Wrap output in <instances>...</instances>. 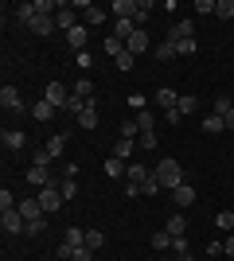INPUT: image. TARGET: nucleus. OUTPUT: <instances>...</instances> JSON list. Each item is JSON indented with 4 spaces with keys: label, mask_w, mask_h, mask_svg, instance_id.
<instances>
[{
    "label": "nucleus",
    "mask_w": 234,
    "mask_h": 261,
    "mask_svg": "<svg viewBox=\"0 0 234 261\" xmlns=\"http://www.w3.org/2000/svg\"><path fill=\"white\" fill-rule=\"evenodd\" d=\"M148 12H152V0H141V4H137V16H133V23H137V28H141V23L148 20Z\"/></svg>",
    "instance_id": "nucleus-38"
},
{
    "label": "nucleus",
    "mask_w": 234,
    "mask_h": 261,
    "mask_svg": "<svg viewBox=\"0 0 234 261\" xmlns=\"http://www.w3.org/2000/svg\"><path fill=\"white\" fill-rule=\"evenodd\" d=\"M179 121H184L179 109H164V125H179Z\"/></svg>",
    "instance_id": "nucleus-51"
},
{
    "label": "nucleus",
    "mask_w": 234,
    "mask_h": 261,
    "mask_svg": "<svg viewBox=\"0 0 234 261\" xmlns=\"http://www.w3.org/2000/svg\"><path fill=\"white\" fill-rule=\"evenodd\" d=\"M152 250H172V234L168 230H156L152 234Z\"/></svg>",
    "instance_id": "nucleus-34"
},
{
    "label": "nucleus",
    "mask_w": 234,
    "mask_h": 261,
    "mask_svg": "<svg viewBox=\"0 0 234 261\" xmlns=\"http://www.w3.org/2000/svg\"><path fill=\"white\" fill-rule=\"evenodd\" d=\"M176 109H179V113H184V117H188V113H195V98H188V94H184Z\"/></svg>",
    "instance_id": "nucleus-49"
},
{
    "label": "nucleus",
    "mask_w": 234,
    "mask_h": 261,
    "mask_svg": "<svg viewBox=\"0 0 234 261\" xmlns=\"http://www.w3.org/2000/svg\"><path fill=\"white\" fill-rule=\"evenodd\" d=\"M203 133H207V137H219V133H226V121L219 117V113H207V117H203Z\"/></svg>",
    "instance_id": "nucleus-17"
},
{
    "label": "nucleus",
    "mask_w": 234,
    "mask_h": 261,
    "mask_svg": "<svg viewBox=\"0 0 234 261\" xmlns=\"http://www.w3.org/2000/svg\"><path fill=\"white\" fill-rule=\"evenodd\" d=\"M219 0H195V16H211Z\"/></svg>",
    "instance_id": "nucleus-43"
},
{
    "label": "nucleus",
    "mask_w": 234,
    "mask_h": 261,
    "mask_svg": "<svg viewBox=\"0 0 234 261\" xmlns=\"http://www.w3.org/2000/svg\"><path fill=\"white\" fill-rule=\"evenodd\" d=\"M63 203H67V199H63V191H59L55 184H51V187H43V191H39V207H43V215H55V211L63 207Z\"/></svg>",
    "instance_id": "nucleus-2"
},
{
    "label": "nucleus",
    "mask_w": 234,
    "mask_h": 261,
    "mask_svg": "<svg viewBox=\"0 0 234 261\" xmlns=\"http://www.w3.org/2000/svg\"><path fill=\"white\" fill-rule=\"evenodd\" d=\"M78 23H82V20H78V8H74V4H63V8L55 12V28H63V32H74Z\"/></svg>",
    "instance_id": "nucleus-3"
},
{
    "label": "nucleus",
    "mask_w": 234,
    "mask_h": 261,
    "mask_svg": "<svg viewBox=\"0 0 234 261\" xmlns=\"http://www.w3.org/2000/svg\"><path fill=\"white\" fill-rule=\"evenodd\" d=\"M28 184L32 187H39V191H43V187H51V168H28Z\"/></svg>",
    "instance_id": "nucleus-11"
},
{
    "label": "nucleus",
    "mask_w": 234,
    "mask_h": 261,
    "mask_svg": "<svg viewBox=\"0 0 234 261\" xmlns=\"http://www.w3.org/2000/svg\"><path fill=\"white\" fill-rule=\"evenodd\" d=\"M125 179H129V184H137V187H145L148 179H152V168H145V164H137V160H129V172H125Z\"/></svg>",
    "instance_id": "nucleus-7"
},
{
    "label": "nucleus",
    "mask_w": 234,
    "mask_h": 261,
    "mask_svg": "<svg viewBox=\"0 0 234 261\" xmlns=\"http://www.w3.org/2000/svg\"><path fill=\"white\" fill-rule=\"evenodd\" d=\"M101 51H106V55H113V59H117V55H125V39H117V35H110V39L101 43Z\"/></svg>",
    "instance_id": "nucleus-31"
},
{
    "label": "nucleus",
    "mask_w": 234,
    "mask_h": 261,
    "mask_svg": "<svg viewBox=\"0 0 234 261\" xmlns=\"http://www.w3.org/2000/svg\"><path fill=\"white\" fill-rule=\"evenodd\" d=\"M152 55H156V63H172V59H176V43H172V39H164V43L152 47Z\"/></svg>",
    "instance_id": "nucleus-19"
},
{
    "label": "nucleus",
    "mask_w": 234,
    "mask_h": 261,
    "mask_svg": "<svg viewBox=\"0 0 234 261\" xmlns=\"http://www.w3.org/2000/svg\"><path fill=\"white\" fill-rule=\"evenodd\" d=\"M59 191H63V199H74V195H78V184H74V179H63V184H59Z\"/></svg>",
    "instance_id": "nucleus-46"
},
{
    "label": "nucleus",
    "mask_w": 234,
    "mask_h": 261,
    "mask_svg": "<svg viewBox=\"0 0 234 261\" xmlns=\"http://www.w3.org/2000/svg\"><path fill=\"white\" fill-rule=\"evenodd\" d=\"M176 261H195V257H191V253H184V257H176Z\"/></svg>",
    "instance_id": "nucleus-58"
},
{
    "label": "nucleus",
    "mask_w": 234,
    "mask_h": 261,
    "mask_svg": "<svg viewBox=\"0 0 234 261\" xmlns=\"http://www.w3.org/2000/svg\"><path fill=\"white\" fill-rule=\"evenodd\" d=\"M12 16H16L20 23H32V20H35V4H16V8H12Z\"/></svg>",
    "instance_id": "nucleus-29"
},
{
    "label": "nucleus",
    "mask_w": 234,
    "mask_h": 261,
    "mask_svg": "<svg viewBox=\"0 0 234 261\" xmlns=\"http://www.w3.org/2000/svg\"><path fill=\"white\" fill-rule=\"evenodd\" d=\"M156 106L176 109V106H179V94H176V90H168V86H160V90H156Z\"/></svg>",
    "instance_id": "nucleus-22"
},
{
    "label": "nucleus",
    "mask_w": 234,
    "mask_h": 261,
    "mask_svg": "<svg viewBox=\"0 0 234 261\" xmlns=\"http://www.w3.org/2000/svg\"><path fill=\"white\" fill-rule=\"evenodd\" d=\"M0 230H4V234H23L28 222H23L20 211H4V215H0Z\"/></svg>",
    "instance_id": "nucleus-4"
},
{
    "label": "nucleus",
    "mask_w": 234,
    "mask_h": 261,
    "mask_svg": "<svg viewBox=\"0 0 234 261\" xmlns=\"http://www.w3.org/2000/svg\"><path fill=\"white\" fill-rule=\"evenodd\" d=\"M106 16H110V12L101 8V4H90V8L82 12V28H98V23L106 20Z\"/></svg>",
    "instance_id": "nucleus-14"
},
{
    "label": "nucleus",
    "mask_w": 234,
    "mask_h": 261,
    "mask_svg": "<svg viewBox=\"0 0 234 261\" xmlns=\"http://www.w3.org/2000/svg\"><path fill=\"white\" fill-rule=\"evenodd\" d=\"M168 39H172V43H179V39H195V23H191V20H179V23H172Z\"/></svg>",
    "instance_id": "nucleus-9"
},
{
    "label": "nucleus",
    "mask_w": 234,
    "mask_h": 261,
    "mask_svg": "<svg viewBox=\"0 0 234 261\" xmlns=\"http://www.w3.org/2000/svg\"><path fill=\"white\" fill-rule=\"evenodd\" d=\"M43 148H47V156H51V160H59V156L67 152V133H55V137H51Z\"/></svg>",
    "instance_id": "nucleus-16"
},
{
    "label": "nucleus",
    "mask_w": 234,
    "mask_h": 261,
    "mask_svg": "<svg viewBox=\"0 0 234 261\" xmlns=\"http://www.w3.org/2000/svg\"><path fill=\"white\" fill-rule=\"evenodd\" d=\"M67 246H70V250H82V246H86V230H74V226H70L67 230Z\"/></svg>",
    "instance_id": "nucleus-32"
},
{
    "label": "nucleus",
    "mask_w": 234,
    "mask_h": 261,
    "mask_svg": "<svg viewBox=\"0 0 234 261\" xmlns=\"http://www.w3.org/2000/svg\"><path fill=\"white\" fill-rule=\"evenodd\" d=\"M137 195H141V187H137V184H129V179H125V199H137Z\"/></svg>",
    "instance_id": "nucleus-55"
},
{
    "label": "nucleus",
    "mask_w": 234,
    "mask_h": 261,
    "mask_svg": "<svg viewBox=\"0 0 234 261\" xmlns=\"http://www.w3.org/2000/svg\"><path fill=\"white\" fill-rule=\"evenodd\" d=\"M121 137H125V141H141V129H137V117H133V121H121Z\"/></svg>",
    "instance_id": "nucleus-35"
},
{
    "label": "nucleus",
    "mask_w": 234,
    "mask_h": 261,
    "mask_svg": "<svg viewBox=\"0 0 234 261\" xmlns=\"http://www.w3.org/2000/svg\"><path fill=\"white\" fill-rule=\"evenodd\" d=\"M215 226H219V230H230L234 226V215H230V211H219V215H215Z\"/></svg>",
    "instance_id": "nucleus-41"
},
{
    "label": "nucleus",
    "mask_w": 234,
    "mask_h": 261,
    "mask_svg": "<svg viewBox=\"0 0 234 261\" xmlns=\"http://www.w3.org/2000/svg\"><path fill=\"white\" fill-rule=\"evenodd\" d=\"M70 261H94V250H86V246H82V250L70 253Z\"/></svg>",
    "instance_id": "nucleus-53"
},
{
    "label": "nucleus",
    "mask_w": 234,
    "mask_h": 261,
    "mask_svg": "<svg viewBox=\"0 0 234 261\" xmlns=\"http://www.w3.org/2000/svg\"><path fill=\"white\" fill-rule=\"evenodd\" d=\"M223 253H226V257H234V234H226V242H223Z\"/></svg>",
    "instance_id": "nucleus-56"
},
{
    "label": "nucleus",
    "mask_w": 234,
    "mask_h": 261,
    "mask_svg": "<svg viewBox=\"0 0 234 261\" xmlns=\"http://www.w3.org/2000/svg\"><path fill=\"white\" fill-rule=\"evenodd\" d=\"M55 113H59V109L51 106V101H35V106H32V117L39 121V125H43V121H51Z\"/></svg>",
    "instance_id": "nucleus-20"
},
{
    "label": "nucleus",
    "mask_w": 234,
    "mask_h": 261,
    "mask_svg": "<svg viewBox=\"0 0 234 261\" xmlns=\"http://www.w3.org/2000/svg\"><path fill=\"white\" fill-rule=\"evenodd\" d=\"M74 94L82 101H94V82H90V78H78V82H74Z\"/></svg>",
    "instance_id": "nucleus-28"
},
{
    "label": "nucleus",
    "mask_w": 234,
    "mask_h": 261,
    "mask_svg": "<svg viewBox=\"0 0 234 261\" xmlns=\"http://www.w3.org/2000/svg\"><path fill=\"white\" fill-rule=\"evenodd\" d=\"M164 230L172 234V238H184V234H188V218H184V215H172L164 222Z\"/></svg>",
    "instance_id": "nucleus-18"
},
{
    "label": "nucleus",
    "mask_w": 234,
    "mask_h": 261,
    "mask_svg": "<svg viewBox=\"0 0 234 261\" xmlns=\"http://www.w3.org/2000/svg\"><path fill=\"white\" fill-rule=\"evenodd\" d=\"M137 32V23L133 20H113V35H117V39H125V43H129V35Z\"/></svg>",
    "instance_id": "nucleus-27"
},
{
    "label": "nucleus",
    "mask_w": 234,
    "mask_h": 261,
    "mask_svg": "<svg viewBox=\"0 0 234 261\" xmlns=\"http://www.w3.org/2000/svg\"><path fill=\"white\" fill-rule=\"evenodd\" d=\"M101 246H106V234H101V230H86V250L98 253Z\"/></svg>",
    "instance_id": "nucleus-33"
},
{
    "label": "nucleus",
    "mask_w": 234,
    "mask_h": 261,
    "mask_svg": "<svg viewBox=\"0 0 234 261\" xmlns=\"http://www.w3.org/2000/svg\"><path fill=\"white\" fill-rule=\"evenodd\" d=\"M28 28H32V32L39 35V39H43V35H51V32H55V16H39V12H35V20L28 23Z\"/></svg>",
    "instance_id": "nucleus-13"
},
{
    "label": "nucleus",
    "mask_w": 234,
    "mask_h": 261,
    "mask_svg": "<svg viewBox=\"0 0 234 261\" xmlns=\"http://www.w3.org/2000/svg\"><path fill=\"white\" fill-rule=\"evenodd\" d=\"M160 191H164V187L156 184V175H152V179H148V184H145V187H141V195H160Z\"/></svg>",
    "instance_id": "nucleus-50"
},
{
    "label": "nucleus",
    "mask_w": 234,
    "mask_h": 261,
    "mask_svg": "<svg viewBox=\"0 0 234 261\" xmlns=\"http://www.w3.org/2000/svg\"><path fill=\"white\" fill-rule=\"evenodd\" d=\"M43 101H51L55 109H67V101H70V90L63 86V82H51V86H47V94H43Z\"/></svg>",
    "instance_id": "nucleus-5"
},
{
    "label": "nucleus",
    "mask_w": 234,
    "mask_h": 261,
    "mask_svg": "<svg viewBox=\"0 0 234 261\" xmlns=\"http://www.w3.org/2000/svg\"><path fill=\"white\" fill-rule=\"evenodd\" d=\"M172 203H176L179 211H184V207H191V203H195V187H191V184H179L176 191H172Z\"/></svg>",
    "instance_id": "nucleus-10"
},
{
    "label": "nucleus",
    "mask_w": 234,
    "mask_h": 261,
    "mask_svg": "<svg viewBox=\"0 0 234 261\" xmlns=\"http://www.w3.org/2000/svg\"><path fill=\"white\" fill-rule=\"evenodd\" d=\"M78 125H82V129H94V125H98V101H90V106L78 113Z\"/></svg>",
    "instance_id": "nucleus-24"
},
{
    "label": "nucleus",
    "mask_w": 234,
    "mask_h": 261,
    "mask_svg": "<svg viewBox=\"0 0 234 261\" xmlns=\"http://www.w3.org/2000/svg\"><path fill=\"white\" fill-rule=\"evenodd\" d=\"M0 137H4V148H8V152H20L23 148V133L20 129H4Z\"/></svg>",
    "instance_id": "nucleus-21"
},
{
    "label": "nucleus",
    "mask_w": 234,
    "mask_h": 261,
    "mask_svg": "<svg viewBox=\"0 0 234 261\" xmlns=\"http://www.w3.org/2000/svg\"><path fill=\"white\" fill-rule=\"evenodd\" d=\"M113 156H117V160H133V141H125V137H117V144H113Z\"/></svg>",
    "instance_id": "nucleus-26"
},
{
    "label": "nucleus",
    "mask_w": 234,
    "mask_h": 261,
    "mask_svg": "<svg viewBox=\"0 0 234 261\" xmlns=\"http://www.w3.org/2000/svg\"><path fill=\"white\" fill-rule=\"evenodd\" d=\"M67 43L74 47V55H78V51H86V28H82V23H78L74 32H67Z\"/></svg>",
    "instance_id": "nucleus-25"
},
{
    "label": "nucleus",
    "mask_w": 234,
    "mask_h": 261,
    "mask_svg": "<svg viewBox=\"0 0 234 261\" xmlns=\"http://www.w3.org/2000/svg\"><path fill=\"white\" fill-rule=\"evenodd\" d=\"M133 59H137V55H129V51H125V55H117L113 63H117V70H133Z\"/></svg>",
    "instance_id": "nucleus-48"
},
{
    "label": "nucleus",
    "mask_w": 234,
    "mask_h": 261,
    "mask_svg": "<svg viewBox=\"0 0 234 261\" xmlns=\"http://www.w3.org/2000/svg\"><path fill=\"white\" fill-rule=\"evenodd\" d=\"M129 172V164L125 160H117V156H110V160H106V175H113V179H117V175H125Z\"/></svg>",
    "instance_id": "nucleus-30"
},
{
    "label": "nucleus",
    "mask_w": 234,
    "mask_h": 261,
    "mask_svg": "<svg viewBox=\"0 0 234 261\" xmlns=\"http://www.w3.org/2000/svg\"><path fill=\"white\" fill-rule=\"evenodd\" d=\"M223 121H226V129H230V133H234V109H230V113H226V117H223Z\"/></svg>",
    "instance_id": "nucleus-57"
},
{
    "label": "nucleus",
    "mask_w": 234,
    "mask_h": 261,
    "mask_svg": "<svg viewBox=\"0 0 234 261\" xmlns=\"http://www.w3.org/2000/svg\"><path fill=\"white\" fill-rule=\"evenodd\" d=\"M35 168H51V156H47V148H39V152H35Z\"/></svg>",
    "instance_id": "nucleus-54"
},
{
    "label": "nucleus",
    "mask_w": 234,
    "mask_h": 261,
    "mask_svg": "<svg viewBox=\"0 0 234 261\" xmlns=\"http://www.w3.org/2000/svg\"><path fill=\"white\" fill-rule=\"evenodd\" d=\"M230 109H234V101L219 98V101H215V106H211V113H219V117H226V113H230Z\"/></svg>",
    "instance_id": "nucleus-47"
},
{
    "label": "nucleus",
    "mask_w": 234,
    "mask_h": 261,
    "mask_svg": "<svg viewBox=\"0 0 234 261\" xmlns=\"http://www.w3.org/2000/svg\"><path fill=\"white\" fill-rule=\"evenodd\" d=\"M172 253H176V257H184V253H191V250H188V234H184V238H172Z\"/></svg>",
    "instance_id": "nucleus-45"
},
{
    "label": "nucleus",
    "mask_w": 234,
    "mask_h": 261,
    "mask_svg": "<svg viewBox=\"0 0 234 261\" xmlns=\"http://www.w3.org/2000/svg\"><path fill=\"white\" fill-rule=\"evenodd\" d=\"M16 207H20V203H16V195L4 187V191H0V215H4V211H16Z\"/></svg>",
    "instance_id": "nucleus-37"
},
{
    "label": "nucleus",
    "mask_w": 234,
    "mask_h": 261,
    "mask_svg": "<svg viewBox=\"0 0 234 261\" xmlns=\"http://www.w3.org/2000/svg\"><path fill=\"white\" fill-rule=\"evenodd\" d=\"M195 51H199L195 39H179V43H176V55H195Z\"/></svg>",
    "instance_id": "nucleus-42"
},
{
    "label": "nucleus",
    "mask_w": 234,
    "mask_h": 261,
    "mask_svg": "<svg viewBox=\"0 0 234 261\" xmlns=\"http://www.w3.org/2000/svg\"><path fill=\"white\" fill-rule=\"evenodd\" d=\"M43 230H47V215H43V218H35V222H28V230H23V234H32V238H39Z\"/></svg>",
    "instance_id": "nucleus-40"
},
{
    "label": "nucleus",
    "mask_w": 234,
    "mask_h": 261,
    "mask_svg": "<svg viewBox=\"0 0 234 261\" xmlns=\"http://www.w3.org/2000/svg\"><path fill=\"white\" fill-rule=\"evenodd\" d=\"M90 101H82L78 98V94H70V101H67V109H63V113H70V117H78V113H82V109H86Z\"/></svg>",
    "instance_id": "nucleus-36"
},
{
    "label": "nucleus",
    "mask_w": 234,
    "mask_h": 261,
    "mask_svg": "<svg viewBox=\"0 0 234 261\" xmlns=\"http://www.w3.org/2000/svg\"><path fill=\"white\" fill-rule=\"evenodd\" d=\"M0 106L8 109V113H20V109H23L20 90H16V86H4V90H0Z\"/></svg>",
    "instance_id": "nucleus-8"
},
{
    "label": "nucleus",
    "mask_w": 234,
    "mask_h": 261,
    "mask_svg": "<svg viewBox=\"0 0 234 261\" xmlns=\"http://www.w3.org/2000/svg\"><path fill=\"white\" fill-rule=\"evenodd\" d=\"M74 63H78V70H90V66H94V55H90V51H78Z\"/></svg>",
    "instance_id": "nucleus-44"
},
{
    "label": "nucleus",
    "mask_w": 234,
    "mask_h": 261,
    "mask_svg": "<svg viewBox=\"0 0 234 261\" xmlns=\"http://www.w3.org/2000/svg\"><path fill=\"white\" fill-rule=\"evenodd\" d=\"M137 129H141V137H145V133H156V113L152 109H141V113H137Z\"/></svg>",
    "instance_id": "nucleus-23"
},
{
    "label": "nucleus",
    "mask_w": 234,
    "mask_h": 261,
    "mask_svg": "<svg viewBox=\"0 0 234 261\" xmlns=\"http://www.w3.org/2000/svg\"><path fill=\"white\" fill-rule=\"evenodd\" d=\"M148 47H152V39H148V32H145V28H137V32L129 35V43H125V51H129V55H145Z\"/></svg>",
    "instance_id": "nucleus-6"
},
{
    "label": "nucleus",
    "mask_w": 234,
    "mask_h": 261,
    "mask_svg": "<svg viewBox=\"0 0 234 261\" xmlns=\"http://www.w3.org/2000/svg\"><path fill=\"white\" fill-rule=\"evenodd\" d=\"M129 106H133V113H141V109H148V101H145V94H133Z\"/></svg>",
    "instance_id": "nucleus-52"
},
{
    "label": "nucleus",
    "mask_w": 234,
    "mask_h": 261,
    "mask_svg": "<svg viewBox=\"0 0 234 261\" xmlns=\"http://www.w3.org/2000/svg\"><path fill=\"white\" fill-rule=\"evenodd\" d=\"M23 215V222H35V218H43V207H39V199H20V207H16Z\"/></svg>",
    "instance_id": "nucleus-12"
},
{
    "label": "nucleus",
    "mask_w": 234,
    "mask_h": 261,
    "mask_svg": "<svg viewBox=\"0 0 234 261\" xmlns=\"http://www.w3.org/2000/svg\"><path fill=\"white\" fill-rule=\"evenodd\" d=\"M152 175H156V184L164 187V191H176L179 184H188V179H184V168H179V160H172V156H164V160L156 164Z\"/></svg>",
    "instance_id": "nucleus-1"
},
{
    "label": "nucleus",
    "mask_w": 234,
    "mask_h": 261,
    "mask_svg": "<svg viewBox=\"0 0 234 261\" xmlns=\"http://www.w3.org/2000/svg\"><path fill=\"white\" fill-rule=\"evenodd\" d=\"M110 12L117 16V20H133V16H137V4H133V0H113Z\"/></svg>",
    "instance_id": "nucleus-15"
},
{
    "label": "nucleus",
    "mask_w": 234,
    "mask_h": 261,
    "mask_svg": "<svg viewBox=\"0 0 234 261\" xmlns=\"http://www.w3.org/2000/svg\"><path fill=\"white\" fill-rule=\"evenodd\" d=\"M215 16H223V20H234V0H219V4H215Z\"/></svg>",
    "instance_id": "nucleus-39"
}]
</instances>
